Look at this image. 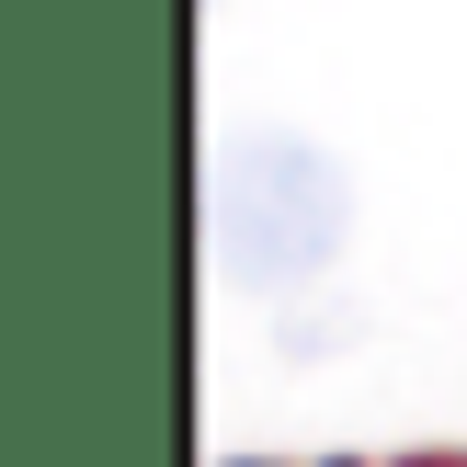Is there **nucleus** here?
I'll use <instances>...</instances> for the list:
<instances>
[{
	"label": "nucleus",
	"mask_w": 467,
	"mask_h": 467,
	"mask_svg": "<svg viewBox=\"0 0 467 467\" xmlns=\"http://www.w3.org/2000/svg\"><path fill=\"white\" fill-rule=\"evenodd\" d=\"M354 240V182L308 137H228L205 171V251L228 285H308Z\"/></svg>",
	"instance_id": "nucleus-1"
}]
</instances>
